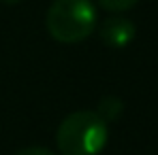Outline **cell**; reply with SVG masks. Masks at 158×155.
I'll return each instance as SVG.
<instances>
[{"label":"cell","mask_w":158,"mask_h":155,"mask_svg":"<svg viewBox=\"0 0 158 155\" xmlns=\"http://www.w3.org/2000/svg\"><path fill=\"white\" fill-rule=\"evenodd\" d=\"M109 128L96 110H75L62 119L56 145L62 155H98L107 147Z\"/></svg>","instance_id":"cell-1"},{"label":"cell","mask_w":158,"mask_h":155,"mask_svg":"<svg viewBox=\"0 0 158 155\" xmlns=\"http://www.w3.org/2000/svg\"><path fill=\"white\" fill-rule=\"evenodd\" d=\"M96 28L92 0H53L47 11V30L60 43H81Z\"/></svg>","instance_id":"cell-2"},{"label":"cell","mask_w":158,"mask_h":155,"mask_svg":"<svg viewBox=\"0 0 158 155\" xmlns=\"http://www.w3.org/2000/svg\"><path fill=\"white\" fill-rule=\"evenodd\" d=\"M135 38V24L126 17H109L101 26V41L111 49H124Z\"/></svg>","instance_id":"cell-3"},{"label":"cell","mask_w":158,"mask_h":155,"mask_svg":"<svg viewBox=\"0 0 158 155\" xmlns=\"http://www.w3.org/2000/svg\"><path fill=\"white\" fill-rule=\"evenodd\" d=\"M124 113V102L115 96H105L101 102H98V108H96V115L105 121V123H111L115 121L120 115Z\"/></svg>","instance_id":"cell-4"},{"label":"cell","mask_w":158,"mask_h":155,"mask_svg":"<svg viewBox=\"0 0 158 155\" xmlns=\"http://www.w3.org/2000/svg\"><path fill=\"white\" fill-rule=\"evenodd\" d=\"M137 2L139 0H98V4L107 11H111V13H124V11L132 9Z\"/></svg>","instance_id":"cell-5"},{"label":"cell","mask_w":158,"mask_h":155,"mask_svg":"<svg viewBox=\"0 0 158 155\" xmlns=\"http://www.w3.org/2000/svg\"><path fill=\"white\" fill-rule=\"evenodd\" d=\"M15 155H56L52 149H45V147H26L22 151H17Z\"/></svg>","instance_id":"cell-6"},{"label":"cell","mask_w":158,"mask_h":155,"mask_svg":"<svg viewBox=\"0 0 158 155\" xmlns=\"http://www.w3.org/2000/svg\"><path fill=\"white\" fill-rule=\"evenodd\" d=\"M4 2H17V0H4Z\"/></svg>","instance_id":"cell-7"}]
</instances>
